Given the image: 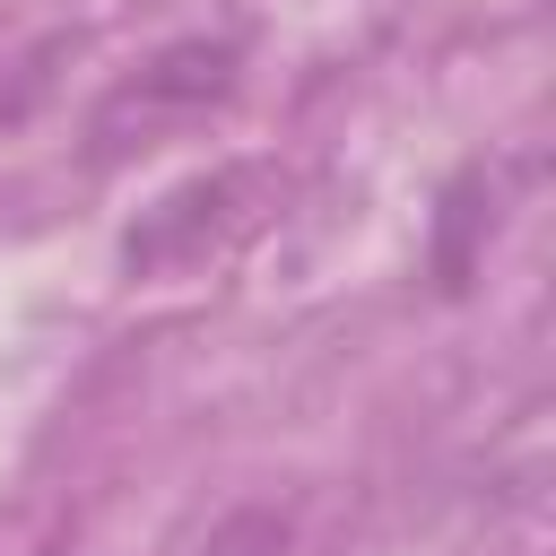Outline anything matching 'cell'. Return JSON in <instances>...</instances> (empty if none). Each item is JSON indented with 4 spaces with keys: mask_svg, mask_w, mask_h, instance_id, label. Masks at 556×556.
Masks as SVG:
<instances>
[{
    "mask_svg": "<svg viewBox=\"0 0 556 556\" xmlns=\"http://www.w3.org/2000/svg\"><path fill=\"white\" fill-rule=\"evenodd\" d=\"M278 200H287V174L269 156H226L139 208V226L122 235V269L130 278H200L235 243H252Z\"/></svg>",
    "mask_w": 556,
    "mask_h": 556,
    "instance_id": "obj_1",
    "label": "cell"
},
{
    "mask_svg": "<svg viewBox=\"0 0 556 556\" xmlns=\"http://www.w3.org/2000/svg\"><path fill=\"white\" fill-rule=\"evenodd\" d=\"M243 87V43L235 35H174L156 43L130 78H113L87 113V165H122L191 122H208L226 96Z\"/></svg>",
    "mask_w": 556,
    "mask_h": 556,
    "instance_id": "obj_2",
    "label": "cell"
},
{
    "mask_svg": "<svg viewBox=\"0 0 556 556\" xmlns=\"http://www.w3.org/2000/svg\"><path fill=\"white\" fill-rule=\"evenodd\" d=\"M478 191H486V174L469 165L452 191H443V217H434V278H443V295H460L469 287V235H478Z\"/></svg>",
    "mask_w": 556,
    "mask_h": 556,
    "instance_id": "obj_3",
    "label": "cell"
},
{
    "mask_svg": "<svg viewBox=\"0 0 556 556\" xmlns=\"http://www.w3.org/2000/svg\"><path fill=\"white\" fill-rule=\"evenodd\" d=\"M200 556H287V513L243 504V513H226V521L208 530V547H200Z\"/></svg>",
    "mask_w": 556,
    "mask_h": 556,
    "instance_id": "obj_4",
    "label": "cell"
}]
</instances>
